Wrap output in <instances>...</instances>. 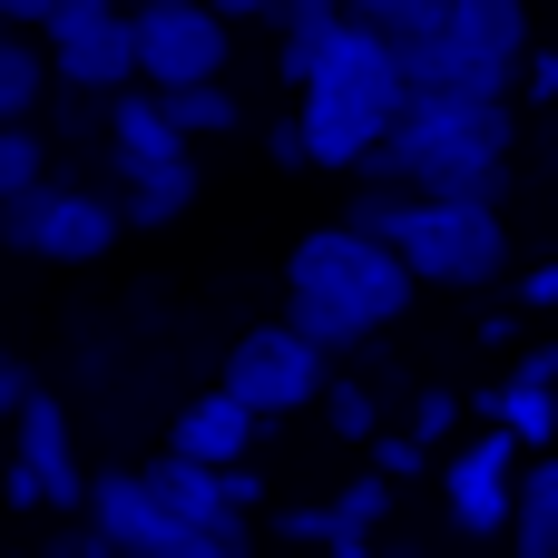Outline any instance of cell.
Segmentation results:
<instances>
[{"instance_id": "cell-17", "label": "cell", "mask_w": 558, "mask_h": 558, "mask_svg": "<svg viewBox=\"0 0 558 558\" xmlns=\"http://www.w3.org/2000/svg\"><path fill=\"white\" fill-rule=\"evenodd\" d=\"M186 206H196V157H177V167H137V177L118 186V216H128V226H147V235H157V226H177Z\"/></svg>"}, {"instance_id": "cell-2", "label": "cell", "mask_w": 558, "mask_h": 558, "mask_svg": "<svg viewBox=\"0 0 558 558\" xmlns=\"http://www.w3.org/2000/svg\"><path fill=\"white\" fill-rule=\"evenodd\" d=\"M510 98H451V88H422L402 98L392 137L363 157L373 186H412V196H461V206H510Z\"/></svg>"}, {"instance_id": "cell-27", "label": "cell", "mask_w": 558, "mask_h": 558, "mask_svg": "<svg viewBox=\"0 0 558 558\" xmlns=\"http://www.w3.org/2000/svg\"><path fill=\"white\" fill-rule=\"evenodd\" d=\"M451 422H461V402H451V392H432V402L412 412V441L432 451V441H451Z\"/></svg>"}, {"instance_id": "cell-39", "label": "cell", "mask_w": 558, "mask_h": 558, "mask_svg": "<svg viewBox=\"0 0 558 558\" xmlns=\"http://www.w3.org/2000/svg\"><path fill=\"white\" fill-rule=\"evenodd\" d=\"M0 29H10V20H0Z\"/></svg>"}, {"instance_id": "cell-4", "label": "cell", "mask_w": 558, "mask_h": 558, "mask_svg": "<svg viewBox=\"0 0 558 558\" xmlns=\"http://www.w3.org/2000/svg\"><path fill=\"white\" fill-rule=\"evenodd\" d=\"M530 69V0H451L441 29L402 39V78L412 98L422 88H451V98H510Z\"/></svg>"}, {"instance_id": "cell-5", "label": "cell", "mask_w": 558, "mask_h": 558, "mask_svg": "<svg viewBox=\"0 0 558 558\" xmlns=\"http://www.w3.org/2000/svg\"><path fill=\"white\" fill-rule=\"evenodd\" d=\"M392 255L412 265V284H500L510 275V226H500V206L412 196V226H402Z\"/></svg>"}, {"instance_id": "cell-18", "label": "cell", "mask_w": 558, "mask_h": 558, "mask_svg": "<svg viewBox=\"0 0 558 558\" xmlns=\"http://www.w3.org/2000/svg\"><path fill=\"white\" fill-rule=\"evenodd\" d=\"M39 98H49V39L0 29V128H29Z\"/></svg>"}, {"instance_id": "cell-11", "label": "cell", "mask_w": 558, "mask_h": 558, "mask_svg": "<svg viewBox=\"0 0 558 558\" xmlns=\"http://www.w3.org/2000/svg\"><path fill=\"white\" fill-rule=\"evenodd\" d=\"M137 481L157 490V510L177 530H245V510H255V471H206L186 451H157Z\"/></svg>"}, {"instance_id": "cell-8", "label": "cell", "mask_w": 558, "mask_h": 558, "mask_svg": "<svg viewBox=\"0 0 558 558\" xmlns=\"http://www.w3.org/2000/svg\"><path fill=\"white\" fill-rule=\"evenodd\" d=\"M137 20V88H216L226 78V20L206 0H157V10H128Z\"/></svg>"}, {"instance_id": "cell-38", "label": "cell", "mask_w": 558, "mask_h": 558, "mask_svg": "<svg viewBox=\"0 0 558 558\" xmlns=\"http://www.w3.org/2000/svg\"><path fill=\"white\" fill-rule=\"evenodd\" d=\"M118 10H157V0H118Z\"/></svg>"}, {"instance_id": "cell-1", "label": "cell", "mask_w": 558, "mask_h": 558, "mask_svg": "<svg viewBox=\"0 0 558 558\" xmlns=\"http://www.w3.org/2000/svg\"><path fill=\"white\" fill-rule=\"evenodd\" d=\"M284 78L304 88V147H314V167H353L363 177V157L392 137V118H402V98H412V78H402V49L383 39V29H363V20H333V29H304V39H284Z\"/></svg>"}, {"instance_id": "cell-23", "label": "cell", "mask_w": 558, "mask_h": 558, "mask_svg": "<svg viewBox=\"0 0 558 558\" xmlns=\"http://www.w3.org/2000/svg\"><path fill=\"white\" fill-rule=\"evenodd\" d=\"M383 520H392V481H383V471H363V481H343V490H333V530L373 539Z\"/></svg>"}, {"instance_id": "cell-31", "label": "cell", "mask_w": 558, "mask_h": 558, "mask_svg": "<svg viewBox=\"0 0 558 558\" xmlns=\"http://www.w3.org/2000/svg\"><path fill=\"white\" fill-rule=\"evenodd\" d=\"M520 88H530V98H558V49H530V69H520Z\"/></svg>"}, {"instance_id": "cell-21", "label": "cell", "mask_w": 558, "mask_h": 558, "mask_svg": "<svg viewBox=\"0 0 558 558\" xmlns=\"http://www.w3.org/2000/svg\"><path fill=\"white\" fill-rule=\"evenodd\" d=\"M29 186H49V137L39 128H0V206L29 196Z\"/></svg>"}, {"instance_id": "cell-10", "label": "cell", "mask_w": 558, "mask_h": 558, "mask_svg": "<svg viewBox=\"0 0 558 558\" xmlns=\"http://www.w3.org/2000/svg\"><path fill=\"white\" fill-rule=\"evenodd\" d=\"M510 490H520V441H510L500 422H481V441L451 451V471H441L451 530H461V539H510Z\"/></svg>"}, {"instance_id": "cell-25", "label": "cell", "mask_w": 558, "mask_h": 558, "mask_svg": "<svg viewBox=\"0 0 558 558\" xmlns=\"http://www.w3.org/2000/svg\"><path fill=\"white\" fill-rule=\"evenodd\" d=\"M373 471H383V481H412V471H422V441H412V432H373Z\"/></svg>"}, {"instance_id": "cell-36", "label": "cell", "mask_w": 558, "mask_h": 558, "mask_svg": "<svg viewBox=\"0 0 558 558\" xmlns=\"http://www.w3.org/2000/svg\"><path fill=\"white\" fill-rule=\"evenodd\" d=\"M59 558H118V549H108L98 530H69V539H59Z\"/></svg>"}, {"instance_id": "cell-15", "label": "cell", "mask_w": 558, "mask_h": 558, "mask_svg": "<svg viewBox=\"0 0 558 558\" xmlns=\"http://www.w3.org/2000/svg\"><path fill=\"white\" fill-rule=\"evenodd\" d=\"M108 147H118V177H137V167H177V157H186V137H177V118H167L157 88L108 98Z\"/></svg>"}, {"instance_id": "cell-29", "label": "cell", "mask_w": 558, "mask_h": 558, "mask_svg": "<svg viewBox=\"0 0 558 558\" xmlns=\"http://www.w3.org/2000/svg\"><path fill=\"white\" fill-rule=\"evenodd\" d=\"M510 383H530V392H558V343H530V353H520V373H510Z\"/></svg>"}, {"instance_id": "cell-9", "label": "cell", "mask_w": 558, "mask_h": 558, "mask_svg": "<svg viewBox=\"0 0 558 558\" xmlns=\"http://www.w3.org/2000/svg\"><path fill=\"white\" fill-rule=\"evenodd\" d=\"M49 78H69L78 98H128L137 88V20L108 0V10H59L49 29Z\"/></svg>"}, {"instance_id": "cell-14", "label": "cell", "mask_w": 558, "mask_h": 558, "mask_svg": "<svg viewBox=\"0 0 558 558\" xmlns=\"http://www.w3.org/2000/svg\"><path fill=\"white\" fill-rule=\"evenodd\" d=\"M167 451H186V461H206V471H245V451H255V412H245L235 392H196V402L167 422Z\"/></svg>"}, {"instance_id": "cell-13", "label": "cell", "mask_w": 558, "mask_h": 558, "mask_svg": "<svg viewBox=\"0 0 558 558\" xmlns=\"http://www.w3.org/2000/svg\"><path fill=\"white\" fill-rule=\"evenodd\" d=\"M20 471L39 481L49 510H88V471H78V441H69V412L49 392L20 402Z\"/></svg>"}, {"instance_id": "cell-37", "label": "cell", "mask_w": 558, "mask_h": 558, "mask_svg": "<svg viewBox=\"0 0 558 558\" xmlns=\"http://www.w3.org/2000/svg\"><path fill=\"white\" fill-rule=\"evenodd\" d=\"M373 558H422V549H373Z\"/></svg>"}, {"instance_id": "cell-35", "label": "cell", "mask_w": 558, "mask_h": 558, "mask_svg": "<svg viewBox=\"0 0 558 558\" xmlns=\"http://www.w3.org/2000/svg\"><path fill=\"white\" fill-rule=\"evenodd\" d=\"M206 10H216V20H275L284 0H206Z\"/></svg>"}, {"instance_id": "cell-32", "label": "cell", "mask_w": 558, "mask_h": 558, "mask_svg": "<svg viewBox=\"0 0 558 558\" xmlns=\"http://www.w3.org/2000/svg\"><path fill=\"white\" fill-rule=\"evenodd\" d=\"M265 147H275V167H314V147H304V128H294V118H284V128L265 137Z\"/></svg>"}, {"instance_id": "cell-3", "label": "cell", "mask_w": 558, "mask_h": 558, "mask_svg": "<svg viewBox=\"0 0 558 558\" xmlns=\"http://www.w3.org/2000/svg\"><path fill=\"white\" fill-rule=\"evenodd\" d=\"M402 304H412V265H402L392 245H363L353 226L294 235V255H284V324H294L314 353L373 343Z\"/></svg>"}, {"instance_id": "cell-20", "label": "cell", "mask_w": 558, "mask_h": 558, "mask_svg": "<svg viewBox=\"0 0 558 558\" xmlns=\"http://www.w3.org/2000/svg\"><path fill=\"white\" fill-rule=\"evenodd\" d=\"M441 10H451V0H343V20L383 29L392 49H402V39H422V29H441Z\"/></svg>"}, {"instance_id": "cell-24", "label": "cell", "mask_w": 558, "mask_h": 558, "mask_svg": "<svg viewBox=\"0 0 558 558\" xmlns=\"http://www.w3.org/2000/svg\"><path fill=\"white\" fill-rule=\"evenodd\" d=\"M324 422H333L343 441H373V432H383V412H373L363 383H324Z\"/></svg>"}, {"instance_id": "cell-16", "label": "cell", "mask_w": 558, "mask_h": 558, "mask_svg": "<svg viewBox=\"0 0 558 558\" xmlns=\"http://www.w3.org/2000/svg\"><path fill=\"white\" fill-rule=\"evenodd\" d=\"M510 558H558V451H539L510 490Z\"/></svg>"}, {"instance_id": "cell-26", "label": "cell", "mask_w": 558, "mask_h": 558, "mask_svg": "<svg viewBox=\"0 0 558 558\" xmlns=\"http://www.w3.org/2000/svg\"><path fill=\"white\" fill-rule=\"evenodd\" d=\"M177 558H245V530H177Z\"/></svg>"}, {"instance_id": "cell-6", "label": "cell", "mask_w": 558, "mask_h": 558, "mask_svg": "<svg viewBox=\"0 0 558 558\" xmlns=\"http://www.w3.org/2000/svg\"><path fill=\"white\" fill-rule=\"evenodd\" d=\"M118 235H128L118 196H88V186H59V177L0 206V245H10V255H39V265H88V255H108Z\"/></svg>"}, {"instance_id": "cell-33", "label": "cell", "mask_w": 558, "mask_h": 558, "mask_svg": "<svg viewBox=\"0 0 558 558\" xmlns=\"http://www.w3.org/2000/svg\"><path fill=\"white\" fill-rule=\"evenodd\" d=\"M0 20H10V29H49V20H59V0H0Z\"/></svg>"}, {"instance_id": "cell-30", "label": "cell", "mask_w": 558, "mask_h": 558, "mask_svg": "<svg viewBox=\"0 0 558 558\" xmlns=\"http://www.w3.org/2000/svg\"><path fill=\"white\" fill-rule=\"evenodd\" d=\"M520 304H530V314H558V255H549V265H530V275H520Z\"/></svg>"}, {"instance_id": "cell-34", "label": "cell", "mask_w": 558, "mask_h": 558, "mask_svg": "<svg viewBox=\"0 0 558 558\" xmlns=\"http://www.w3.org/2000/svg\"><path fill=\"white\" fill-rule=\"evenodd\" d=\"M20 402H29V373H20V363L0 353V422H20Z\"/></svg>"}, {"instance_id": "cell-7", "label": "cell", "mask_w": 558, "mask_h": 558, "mask_svg": "<svg viewBox=\"0 0 558 558\" xmlns=\"http://www.w3.org/2000/svg\"><path fill=\"white\" fill-rule=\"evenodd\" d=\"M324 363H333V353H314L294 324H255V333L226 353V383H216V392H235L255 422H284V412L324 402V383H333Z\"/></svg>"}, {"instance_id": "cell-12", "label": "cell", "mask_w": 558, "mask_h": 558, "mask_svg": "<svg viewBox=\"0 0 558 558\" xmlns=\"http://www.w3.org/2000/svg\"><path fill=\"white\" fill-rule=\"evenodd\" d=\"M88 530L118 558H177V520L157 510V490H147L137 471H98V481H88Z\"/></svg>"}, {"instance_id": "cell-22", "label": "cell", "mask_w": 558, "mask_h": 558, "mask_svg": "<svg viewBox=\"0 0 558 558\" xmlns=\"http://www.w3.org/2000/svg\"><path fill=\"white\" fill-rule=\"evenodd\" d=\"M167 118H177V137H216V128H235L245 108H235L226 78H216V88H167Z\"/></svg>"}, {"instance_id": "cell-28", "label": "cell", "mask_w": 558, "mask_h": 558, "mask_svg": "<svg viewBox=\"0 0 558 558\" xmlns=\"http://www.w3.org/2000/svg\"><path fill=\"white\" fill-rule=\"evenodd\" d=\"M275 530H284V539H294V549H324V539H333V510H284V520H275Z\"/></svg>"}, {"instance_id": "cell-19", "label": "cell", "mask_w": 558, "mask_h": 558, "mask_svg": "<svg viewBox=\"0 0 558 558\" xmlns=\"http://www.w3.org/2000/svg\"><path fill=\"white\" fill-rule=\"evenodd\" d=\"M481 422H500L520 451H558V392H530V383H500L481 402Z\"/></svg>"}]
</instances>
